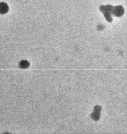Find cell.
Instances as JSON below:
<instances>
[{"mask_svg":"<svg viewBox=\"0 0 127 134\" xmlns=\"http://www.w3.org/2000/svg\"><path fill=\"white\" fill-rule=\"evenodd\" d=\"M95 108H96V109H95V112L93 113L92 117H93L95 120H97L99 119V117L100 116L99 113H100V111L101 109L99 107V108H97V106H96Z\"/></svg>","mask_w":127,"mask_h":134,"instance_id":"1","label":"cell"},{"mask_svg":"<svg viewBox=\"0 0 127 134\" xmlns=\"http://www.w3.org/2000/svg\"><path fill=\"white\" fill-rule=\"evenodd\" d=\"M8 6L4 3H1L0 4V13H5L8 11Z\"/></svg>","mask_w":127,"mask_h":134,"instance_id":"2","label":"cell"},{"mask_svg":"<svg viewBox=\"0 0 127 134\" xmlns=\"http://www.w3.org/2000/svg\"><path fill=\"white\" fill-rule=\"evenodd\" d=\"M30 66V63L26 60H23L20 62V67L22 68H28Z\"/></svg>","mask_w":127,"mask_h":134,"instance_id":"3","label":"cell"}]
</instances>
